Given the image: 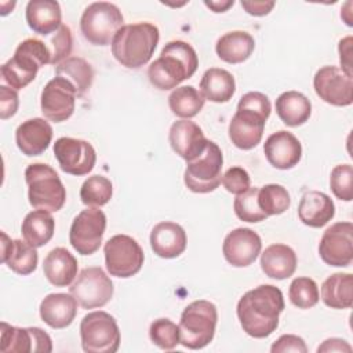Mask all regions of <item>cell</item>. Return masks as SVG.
<instances>
[{
  "label": "cell",
  "mask_w": 353,
  "mask_h": 353,
  "mask_svg": "<svg viewBox=\"0 0 353 353\" xmlns=\"http://www.w3.org/2000/svg\"><path fill=\"white\" fill-rule=\"evenodd\" d=\"M285 303L280 288L262 284L247 291L237 302V317L243 331L252 338H266L279 327Z\"/></svg>",
  "instance_id": "obj_1"
},
{
  "label": "cell",
  "mask_w": 353,
  "mask_h": 353,
  "mask_svg": "<svg viewBox=\"0 0 353 353\" xmlns=\"http://www.w3.org/2000/svg\"><path fill=\"white\" fill-rule=\"evenodd\" d=\"M199 66V58L194 48L182 40H174L164 46L160 57L154 59L148 77L154 88L161 91L176 88L183 80L190 79Z\"/></svg>",
  "instance_id": "obj_2"
},
{
  "label": "cell",
  "mask_w": 353,
  "mask_h": 353,
  "mask_svg": "<svg viewBox=\"0 0 353 353\" xmlns=\"http://www.w3.org/2000/svg\"><path fill=\"white\" fill-rule=\"evenodd\" d=\"M159 40L160 32L150 22L123 25L112 41V54L123 66L139 69L149 62Z\"/></svg>",
  "instance_id": "obj_3"
},
{
  "label": "cell",
  "mask_w": 353,
  "mask_h": 353,
  "mask_svg": "<svg viewBox=\"0 0 353 353\" xmlns=\"http://www.w3.org/2000/svg\"><path fill=\"white\" fill-rule=\"evenodd\" d=\"M51 62L47 44L39 39H26L18 44L14 57L1 65L3 80L14 90L30 84L39 69Z\"/></svg>",
  "instance_id": "obj_4"
},
{
  "label": "cell",
  "mask_w": 353,
  "mask_h": 353,
  "mask_svg": "<svg viewBox=\"0 0 353 353\" xmlns=\"http://www.w3.org/2000/svg\"><path fill=\"white\" fill-rule=\"evenodd\" d=\"M28 199L34 210L59 211L66 201V189L57 171L44 163L29 164L25 170Z\"/></svg>",
  "instance_id": "obj_5"
},
{
  "label": "cell",
  "mask_w": 353,
  "mask_h": 353,
  "mask_svg": "<svg viewBox=\"0 0 353 353\" xmlns=\"http://www.w3.org/2000/svg\"><path fill=\"white\" fill-rule=\"evenodd\" d=\"M216 321L218 312L212 302L193 301L183 309L178 324L181 345L193 350L205 347L215 335Z\"/></svg>",
  "instance_id": "obj_6"
},
{
  "label": "cell",
  "mask_w": 353,
  "mask_h": 353,
  "mask_svg": "<svg viewBox=\"0 0 353 353\" xmlns=\"http://www.w3.org/2000/svg\"><path fill=\"white\" fill-rule=\"evenodd\" d=\"M123 22V14L116 4L95 1L84 10L80 18V30L88 43L94 46H108L112 44Z\"/></svg>",
  "instance_id": "obj_7"
},
{
  "label": "cell",
  "mask_w": 353,
  "mask_h": 353,
  "mask_svg": "<svg viewBox=\"0 0 353 353\" xmlns=\"http://www.w3.org/2000/svg\"><path fill=\"white\" fill-rule=\"evenodd\" d=\"M223 154L221 148L208 141L204 152L196 159L186 161L183 181L186 188L194 193L214 192L222 179Z\"/></svg>",
  "instance_id": "obj_8"
},
{
  "label": "cell",
  "mask_w": 353,
  "mask_h": 353,
  "mask_svg": "<svg viewBox=\"0 0 353 353\" xmlns=\"http://www.w3.org/2000/svg\"><path fill=\"white\" fill-rule=\"evenodd\" d=\"M83 350L87 353H114L120 346V330L114 317L97 310L85 314L80 323Z\"/></svg>",
  "instance_id": "obj_9"
},
{
  "label": "cell",
  "mask_w": 353,
  "mask_h": 353,
  "mask_svg": "<svg viewBox=\"0 0 353 353\" xmlns=\"http://www.w3.org/2000/svg\"><path fill=\"white\" fill-rule=\"evenodd\" d=\"M105 265L110 276L128 279L137 274L145 261L143 250L135 239L127 234L110 237L103 247Z\"/></svg>",
  "instance_id": "obj_10"
},
{
  "label": "cell",
  "mask_w": 353,
  "mask_h": 353,
  "mask_svg": "<svg viewBox=\"0 0 353 353\" xmlns=\"http://www.w3.org/2000/svg\"><path fill=\"white\" fill-rule=\"evenodd\" d=\"M113 290L110 277L98 266L83 269L69 287V292L83 309L105 306L112 299Z\"/></svg>",
  "instance_id": "obj_11"
},
{
  "label": "cell",
  "mask_w": 353,
  "mask_h": 353,
  "mask_svg": "<svg viewBox=\"0 0 353 353\" xmlns=\"http://www.w3.org/2000/svg\"><path fill=\"white\" fill-rule=\"evenodd\" d=\"M106 229V215L97 207H87L72 222L69 241L80 255L97 252Z\"/></svg>",
  "instance_id": "obj_12"
},
{
  "label": "cell",
  "mask_w": 353,
  "mask_h": 353,
  "mask_svg": "<svg viewBox=\"0 0 353 353\" xmlns=\"http://www.w3.org/2000/svg\"><path fill=\"white\" fill-rule=\"evenodd\" d=\"M54 154L61 170L76 176L91 172L97 161L95 149L90 142L70 137H62L55 141Z\"/></svg>",
  "instance_id": "obj_13"
},
{
  "label": "cell",
  "mask_w": 353,
  "mask_h": 353,
  "mask_svg": "<svg viewBox=\"0 0 353 353\" xmlns=\"http://www.w3.org/2000/svg\"><path fill=\"white\" fill-rule=\"evenodd\" d=\"M319 254L330 266H349L353 261V223L336 222L327 228L319 243Z\"/></svg>",
  "instance_id": "obj_14"
},
{
  "label": "cell",
  "mask_w": 353,
  "mask_h": 353,
  "mask_svg": "<svg viewBox=\"0 0 353 353\" xmlns=\"http://www.w3.org/2000/svg\"><path fill=\"white\" fill-rule=\"evenodd\" d=\"M3 353H50L52 341L50 335L39 327H14L1 321L0 324Z\"/></svg>",
  "instance_id": "obj_15"
},
{
  "label": "cell",
  "mask_w": 353,
  "mask_h": 353,
  "mask_svg": "<svg viewBox=\"0 0 353 353\" xmlns=\"http://www.w3.org/2000/svg\"><path fill=\"white\" fill-rule=\"evenodd\" d=\"M76 97L77 92L74 87L66 79L57 76L51 79L41 91V113L51 121L62 123L73 114Z\"/></svg>",
  "instance_id": "obj_16"
},
{
  "label": "cell",
  "mask_w": 353,
  "mask_h": 353,
  "mask_svg": "<svg viewBox=\"0 0 353 353\" xmlns=\"http://www.w3.org/2000/svg\"><path fill=\"white\" fill-rule=\"evenodd\" d=\"M316 94L334 106H349L353 102V79L338 66H323L313 77Z\"/></svg>",
  "instance_id": "obj_17"
},
{
  "label": "cell",
  "mask_w": 353,
  "mask_h": 353,
  "mask_svg": "<svg viewBox=\"0 0 353 353\" xmlns=\"http://www.w3.org/2000/svg\"><path fill=\"white\" fill-rule=\"evenodd\" d=\"M261 248L259 234L248 228H237L229 232L222 244L225 259L234 268L250 266L261 254Z\"/></svg>",
  "instance_id": "obj_18"
},
{
  "label": "cell",
  "mask_w": 353,
  "mask_h": 353,
  "mask_svg": "<svg viewBox=\"0 0 353 353\" xmlns=\"http://www.w3.org/2000/svg\"><path fill=\"white\" fill-rule=\"evenodd\" d=\"M168 141L179 157L190 161L204 152L210 139L204 137L203 130L194 121L181 119L170 127Z\"/></svg>",
  "instance_id": "obj_19"
},
{
  "label": "cell",
  "mask_w": 353,
  "mask_h": 353,
  "mask_svg": "<svg viewBox=\"0 0 353 353\" xmlns=\"http://www.w3.org/2000/svg\"><path fill=\"white\" fill-rule=\"evenodd\" d=\"M266 120L259 113L237 108L229 123V138L232 143L241 150L255 148L262 139Z\"/></svg>",
  "instance_id": "obj_20"
},
{
  "label": "cell",
  "mask_w": 353,
  "mask_h": 353,
  "mask_svg": "<svg viewBox=\"0 0 353 353\" xmlns=\"http://www.w3.org/2000/svg\"><path fill=\"white\" fill-rule=\"evenodd\" d=\"M263 153L269 164L274 168L290 170L299 163L302 146L294 134L280 130L268 137L263 143Z\"/></svg>",
  "instance_id": "obj_21"
},
{
  "label": "cell",
  "mask_w": 353,
  "mask_h": 353,
  "mask_svg": "<svg viewBox=\"0 0 353 353\" xmlns=\"http://www.w3.org/2000/svg\"><path fill=\"white\" fill-rule=\"evenodd\" d=\"M52 139V127L41 117L23 121L15 131V142L25 156H39L47 150Z\"/></svg>",
  "instance_id": "obj_22"
},
{
  "label": "cell",
  "mask_w": 353,
  "mask_h": 353,
  "mask_svg": "<svg viewBox=\"0 0 353 353\" xmlns=\"http://www.w3.org/2000/svg\"><path fill=\"white\" fill-rule=\"evenodd\" d=\"M186 232L175 222H160L150 232V247L160 258L171 259L179 256L186 250Z\"/></svg>",
  "instance_id": "obj_23"
},
{
  "label": "cell",
  "mask_w": 353,
  "mask_h": 353,
  "mask_svg": "<svg viewBox=\"0 0 353 353\" xmlns=\"http://www.w3.org/2000/svg\"><path fill=\"white\" fill-rule=\"evenodd\" d=\"M39 255L36 247L22 240H11L1 232V262L21 276L33 273L37 268Z\"/></svg>",
  "instance_id": "obj_24"
},
{
  "label": "cell",
  "mask_w": 353,
  "mask_h": 353,
  "mask_svg": "<svg viewBox=\"0 0 353 353\" xmlns=\"http://www.w3.org/2000/svg\"><path fill=\"white\" fill-rule=\"evenodd\" d=\"M77 313V301L72 294H48L40 303V317L51 328L69 327Z\"/></svg>",
  "instance_id": "obj_25"
},
{
  "label": "cell",
  "mask_w": 353,
  "mask_h": 353,
  "mask_svg": "<svg viewBox=\"0 0 353 353\" xmlns=\"http://www.w3.org/2000/svg\"><path fill=\"white\" fill-rule=\"evenodd\" d=\"M335 215V205L331 197L319 190H307L302 194L298 205V216L302 223L310 228L327 225Z\"/></svg>",
  "instance_id": "obj_26"
},
{
  "label": "cell",
  "mask_w": 353,
  "mask_h": 353,
  "mask_svg": "<svg viewBox=\"0 0 353 353\" xmlns=\"http://www.w3.org/2000/svg\"><path fill=\"white\" fill-rule=\"evenodd\" d=\"M25 18L28 26L39 34L48 36L61 28L62 12L55 0H30L26 4Z\"/></svg>",
  "instance_id": "obj_27"
},
{
  "label": "cell",
  "mask_w": 353,
  "mask_h": 353,
  "mask_svg": "<svg viewBox=\"0 0 353 353\" xmlns=\"http://www.w3.org/2000/svg\"><path fill=\"white\" fill-rule=\"evenodd\" d=\"M77 261L63 247L51 250L43 262L46 279L55 287H68L77 276Z\"/></svg>",
  "instance_id": "obj_28"
},
{
  "label": "cell",
  "mask_w": 353,
  "mask_h": 353,
  "mask_svg": "<svg viewBox=\"0 0 353 353\" xmlns=\"http://www.w3.org/2000/svg\"><path fill=\"white\" fill-rule=\"evenodd\" d=\"M262 272L276 280L291 277L296 269V254L285 244H272L261 254Z\"/></svg>",
  "instance_id": "obj_29"
},
{
  "label": "cell",
  "mask_w": 353,
  "mask_h": 353,
  "mask_svg": "<svg viewBox=\"0 0 353 353\" xmlns=\"http://www.w3.org/2000/svg\"><path fill=\"white\" fill-rule=\"evenodd\" d=\"M255 48L254 37L244 30H233L221 36L215 44L219 59L226 63H241L250 58Z\"/></svg>",
  "instance_id": "obj_30"
},
{
  "label": "cell",
  "mask_w": 353,
  "mask_h": 353,
  "mask_svg": "<svg viewBox=\"0 0 353 353\" xmlns=\"http://www.w3.org/2000/svg\"><path fill=\"white\" fill-rule=\"evenodd\" d=\"M276 113L285 125L299 127L309 120L312 103L302 92L285 91L276 99Z\"/></svg>",
  "instance_id": "obj_31"
},
{
  "label": "cell",
  "mask_w": 353,
  "mask_h": 353,
  "mask_svg": "<svg viewBox=\"0 0 353 353\" xmlns=\"http://www.w3.org/2000/svg\"><path fill=\"white\" fill-rule=\"evenodd\" d=\"M236 91V81L230 72L221 68H210L200 80V92L215 103H225L232 99Z\"/></svg>",
  "instance_id": "obj_32"
},
{
  "label": "cell",
  "mask_w": 353,
  "mask_h": 353,
  "mask_svg": "<svg viewBox=\"0 0 353 353\" xmlns=\"http://www.w3.org/2000/svg\"><path fill=\"white\" fill-rule=\"evenodd\" d=\"M321 299L331 309H349L353 305V276L334 273L321 285Z\"/></svg>",
  "instance_id": "obj_33"
},
{
  "label": "cell",
  "mask_w": 353,
  "mask_h": 353,
  "mask_svg": "<svg viewBox=\"0 0 353 353\" xmlns=\"http://www.w3.org/2000/svg\"><path fill=\"white\" fill-rule=\"evenodd\" d=\"M54 230L55 221L51 212L43 210L29 212L22 221L21 226L23 240L36 248L46 245L52 239Z\"/></svg>",
  "instance_id": "obj_34"
},
{
  "label": "cell",
  "mask_w": 353,
  "mask_h": 353,
  "mask_svg": "<svg viewBox=\"0 0 353 353\" xmlns=\"http://www.w3.org/2000/svg\"><path fill=\"white\" fill-rule=\"evenodd\" d=\"M55 74L66 79L76 90L77 97H83L94 80L92 66L80 57H69L55 68Z\"/></svg>",
  "instance_id": "obj_35"
},
{
  "label": "cell",
  "mask_w": 353,
  "mask_h": 353,
  "mask_svg": "<svg viewBox=\"0 0 353 353\" xmlns=\"http://www.w3.org/2000/svg\"><path fill=\"white\" fill-rule=\"evenodd\" d=\"M205 103L203 94L193 85L176 87L168 97L171 112L181 119H192L200 113Z\"/></svg>",
  "instance_id": "obj_36"
},
{
  "label": "cell",
  "mask_w": 353,
  "mask_h": 353,
  "mask_svg": "<svg viewBox=\"0 0 353 353\" xmlns=\"http://www.w3.org/2000/svg\"><path fill=\"white\" fill-rule=\"evenodd\" d=\"M113 194L110 179L103 175L88 176L80 189V199L87 207H102L109 203Z\"/></svg>",
  "instance_id": "obj_37"
},
{
  "label": "cell",
  "mask_w": 353,
  "mask_h": 353,
  "mask_svg": "<svg viewBox=\"0 0 353 353\" xmlns=\"http://www.w3.org/2000/svg\"><path fill=\"white\" fill-rule=\"evenodd\" d=\"M258 203L261 210L268 215H280L288 210L291 204L287 189L277 183H269L258 189Z\"/></svg>",
  "instance_id": "obj_38"
},
{
  "label": "cell",
  "mask_w": 353,
  "mask_h": 353,
  "mask_svg": "<svg viewBox=\"0 0 353 353\" xmlns=\"http://www.w3.org/2000/svg\"><path fill=\"white\" fill-rule=\"evenodd\" d=\"M288 296L298 309H309L319 302V287L310 277H296L290 284Z\"/></svg>",
  "instance_id": "obj_39"
},
{
  "label": "cell",
  "mask_w": 353,
  "mask_h": 353,
  "mask_svg": "<svg viewBox=\"0 0 353 353\" xmlns=\"http://www.w3.org/2000/svg\"><path fill=\"white\" fill-rule=\"evenodd\" d=\"M233 208L237 218L244 222L256 223L268 218L258 203V188H250L244 193L237 194L233 203Z\"/></svg>",
  "instance_id": "obj_40"
},
{
  "label": "cell",
  "mask_w": 353,
  "mask_h": 353,
  "mask_svg": "<svg viewBox=\"0 0 353 353\" xmlns=\"http://www.w3.org/2000/svg\"><path fill=\"white\" fill-rule=\"evenodd\" d=\"M150 341L163 350H172L181 343L179 327L170 319H157L149 327Z\"/></svg>",
  "instance_id": "obj_41"
},
{
  "label": "cell",
  "mask_w": 353,
  "mask_h": 353,
  "mask_svg": "<svg viewBox=\"0 0 353 353\" xmlns=\"http://www.w3.org/2000/svg\"><path fill=\"white\" fill-rule=\"evenodd\" d=\"M330 188L336 199L343 201L353 200V168L350 164H339L332 168Z\"/></svg>",
  "instance_id": "obj_42"
},
{
  "label": "cell",
  "mask_w": 353,
  "mask_h": 353,
  "mask_svg": "<svg viewBox=\"0 0 353 353\" xmlns=\"http://www.w3.org/2000/svg\"><path fill=\"white\" fill-rule=\"evenodd\" d=\"M50 54H51V65H59L65 59L69 58L73 47V37L72 30L66 25H61V28L54 33L52 37H50L48 43H46Z\"/></svg>",
  "instance_id": "obj_43"
},
{
  "label": "cell",
  "mask_w": 353,
  "mask_h": 353,
  "mask_svg": "<svg viewBox=\"0 0 353 353\" xmlns=\"http://www.w3.org/2000/svg\"><path fill=\"white\" fill-rule=\"evenodd\" d=\"M223 188L233 194H241L250 189L251 179L248 172L241 167H230L221 179Z\"/></svg>",
  "instance_id": "obj_44"
},
{
  "label": "cell",
  "mask_w": 353,
  "mask_h": 353,
  "mask_svg": "<svg viewBox=\"0 0 353 353\" xmlns=\"http://www.w3.org/2000/svg\"><path fill=\"white\" fill-rule=\"evenodd\" d=\"M239 109H248L252 110L255 113L262 114L263 117H269L270 116V110H272V105L270 101L268 98V95L258 92V91H250L247 94H244L239 103H237Z\"/></svg>",
  "instance_id": "obj_45"
},
{
  "label": "cell",
  "mask_w": 353,
  "mask_h": 353,
  "mask_svg": "<svg viewBox=\"0 0 353 353\" xmlns=\"http://www.w3.org/2000/svg\"><path fill=\"white\" fill-rule=\"evenodd\" d=\"M272 353H285V352H294V353H306L307 347L305 341L292 334L281 335L270 347Z\"/></svg>",
  "instance_id": "obj_46"
},
{
  "label": "cell",
  "mask_w": 353,
  "mask_h": 353,
  "mask_svg": "<svg viewBox=\"0 0 353 353\" xmlns=\"http://www.w3.org/2000/svg\"><path fill=\"white\" fill-rule=\"evenodd\" d=\"M19 99L17 90L7 87V85H0V117L1 120H7L12 117L17 110H18Z\"/></svg>",
  "instance_id": "obj_47"
},
{
  "label": "cell",
  "mask_w": 353,
  "mask_h": 353,
  "mask_svg": "<svg viewBox=\"0 0 353 353\" xmlns=\"http://www.w3.org/2000/svg\"><path fill=\"white\" fill-rule=\"evenodd\" d=\"M339 62L341 70L352 77V36H347L339 41Z\"/></svg>",
  "instance_id": "obj_48"
},
{
  "label": "cell",
  "mask_w": 353,
  "mask_h": 353,
  "mask_svg": "<svg viewBox=\"0 0 353 353\" xmlns=\"http://www.w3.org/2000/svg\"><path fill=\"white\" fill-rule=\"evenodd\" d=\"M241 7L254 17H263L272 11L274 1H241Z\"/></svg>",
  "instance_id": "obj_49"
},
{
  "label": "cell",
  "mask_w": 353,
  "mask_h": 353,
  "mask_svg": "<svg viewBox=\"0 0 353 353\" xmlns=\"http://www.w3.org/2000/svg\"><path fill=\"white\" fill-rule=\"evenodd\" d=\"M317 352H352V346L345 339L330 338L317 347Z\"/></svg>",
  "instance_id": "obj_50"
},
{
  "label": "cell",
  "mask_w": 353,
  "mask_h": 353,
  "mask_svg": "<svg viewBox=\"0 0 353 353\" xmlns=\"http://www.w3.org/2000/svg\"><path fill=\"white\" fill-rule=\"evenodd\" d=\"M204 4L207 7H210L214 12H225L229 7H232L234 4L233 0H228V1H204Z\"/></svg>",
  "instance_id": "obj_51"
}]
</instances>
